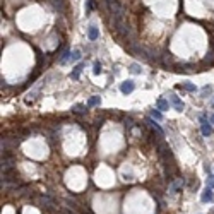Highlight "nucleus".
I'll use <instances>...</instances> for the list:
<instances>
[{"instance_id":"f257e3e1","label":"nucleus","mask_w":214,"mask_h":214,"mask_svg":"<svg viewBox=\"0 0 214 214\" xmlns=\"http://www.w3.org/2000/svg\"><path fill=\"white\" fill-rule=\"evenodd\" d=\"M168 100H170V103L175 106V110H177V111H183V108H185L183 103H182V100L175 94V92H171L170 96H168Z\"/></svg>"},{"instance_id":"f03ea898","label":"nucleus","mask_w":214,"mask_h":214,"mask_svg":"<svg viewBox=\"0 0 214 214\" xmlns=\"http://www.w3.org/2000/svg\"><path fill=\"white\" fill-rule=\"evenodd\" d=\"M134 89H135L134 81H125V82H122V86H120V91H122L123 94H130Z\"/></svg>"},{"instance_id":"7ed1b4c3","label":"nucleus","mask_w":214,"mask_h":214,"mask_svg":"<svg viewBox=\"0 0 214 214\" xmlns=\"http://www.w3.org/2000/svg\"><path fill=\"white\" fill-rule=\"evenodd\" d=\"M200 199H202V202H212V200H214V192H212V188H209V187H207L206 190L202 192Z\"/></svg>"},{"instance_id":"20e7f679","label":"nucleus","mask_w":214,"mask_h":214,"mask_svg":"<svg viewBox=\"0 0 214 214\" xmlns=\"http://www.w3.org/2000/svg\"><path fill=\"white\" fill-rule=\"evenodd\" d=\"M200 132H202V135H204V137L212 135L214 130H212V127L209 125V122H207V120H206V122H202V125H200Z\"/></svg>"},{"instance_id":"39448f33","label":"nucleus","mask_w":214,"mask_h":214,"mask_svg":"<svg viewBox=\"0 0 214 214\" xmlns=\"http://www.w3.org/2000/svg\"><path fill=\"white\" fill-rule=\"evenodd\" d=\"M88 38H89L91 41H94V40H98V38H100V31H98L96 26H89V29H88Z\"/></svg>"},{"instance_id":"423d86ee","label":"nucleus","mask_w":214,"mask_h":214,"mask_svg":"<svg viewBox=\"0 0 214 214\" xmlns=\"http://www.w3.org/2000/svg\"><path fill=\"white\" fill-rule=\"evenodd\" d=\"M82 69H84V65H82V63H79V65L75 67L72 72H70V79H72V81H77L79 75H81V72H82Z\"/></svg>"},{"instance_id":"0eeeda50","label":"nucleus","mask_w":214,"mask_h":214,"mask_svg":"<svg viewBox=\"0 0 214 214\" xmlns=\"http://www.w3.org/2000/svg\"><path fill=\"white\" fill-rule=\"evenodd\" d=\"M100 105H101V98L100 96H91L88 100V105H86V106L92 108V106H100Z\"/></svg>"},{"instance_id":"6e6552de","label":"nucleus","mask_w":214,"mask_h":214,"mask_svg":"<svg viewBox=\"0 0 214 214\" xmlns=\"http://www.w3.org/2000/svg\"><path fill=\"white\" fill-rule=\"evenodd\" d=\"M180 187H183V178H177V180H175L173 183H171L170 192H171V194H175V192H177V190H178Z\"/></svg>"},{"instance_id":"1a4fd4ad","label":"nucleus","mask_w":214,"mask_h":214,"mask_svg":"<svg viewBox=\"0 0 214 214\" xmlns=\"http://www.w3.org/2000/svg\"><path fill=\"white\" fill-rule=\"evenodd\" d=\"M156 105H158V110H161V111H165V110H168V108H170V101L165 100V98H159Z\"/></svg>"},{"instance_id":"9d476101","label":"nucleus","mask_w":214,"mask_h":214,"mask_svg":"<svg viewBox=\"0 0 214 214\" xmlns=\"http://www.w3.org/2000/svg\"><path fill=\"white\" fill-rule=\"evenodd\" d=\"M146 122H148V123H149V127H151V129H154V130H156V132H158V134H159V135H161V137H163V130H161V127H159V125H158V123H156V122H154V118H148V120H146Z\"/></svg>"},{"instance_id":"9b49d317","label":"nucleus","mask_w":214,"mask_h":214,"mask_svg":"<svg viewBox=\"0 0 214 214\" xmlns=\"http://www.w3.org/2000/svg\"><path fill=\"white\" fill-rule=\"evenodd\" d=\"M70 55H72V53H70V50H69V48H65V50L62 52V55H60V60H58V62H60V63H65L67 60L70 58Z\"/></svg>"},{"instance_id":"f8f14e48","label":"nucleus","mask_w":214,"mask_h":214,"mask_svg":"<svg viewBox=\"0 0 214 214\" xmlns=\"http://www.w3.org/2000/svg\"><path fill=\"white\" fill-rule=\"evenodd\" d=\"M84 105H75V106H72V111L74 113H77V115H84L86 113V110H84Z\"/></svg>"},{"instance_id":"ddd939ff","label":"nucleus","mask_w":214,"mask_h":214,"mask_svg":"<svg viewBox=\"0 0 214 214\" xmlns=\"http://www.w3.org/2000/svg\"><path fill=\"white\" fill-rule=\"evenodd\" d=\"M129 70L132 72V74H140V72H142L140 65H137V63H130V65H129Z\"/></svg>"},{"instance_id":"4468645a","label":"nucleus","mask_w":214,"mask_h":214,"mask_svg":"<svg viewBox=\"0 0 214 214\" xmlns=\"http://www.w3.org/2000/svg\"><path fill=\"white\" fill-rule=\"evenodd\" d=\"M81 57H82L81 50H74L72 55H70V60H72V62H77V60H81Z\"/></svg>"},{"instance_id":"2eb2a0df","label":"nucleus","mask_w":214,"mask_h":214,"mask_svg":"<svg viewBox=\"0 0 214 214\" xmlns=\"http://www.w3.org/2000/svg\"><path fill=\"white\" fill-rule=\"evenodd\" d=\"M151 118H154V120H161L163 118V115H161V111L156 108V110H151Z\"/></svg>"},{"instance_id":"dca6fc26","label":"nucleus","mask_w":214,"mask_h":214,"mask_svg":"<svg viewBox=\"0 0 214 214\" xmlns=\"http://www.w3.org/2000/svg\"><path fill=\"white\" fill-rule=\"evenodd\" d=\"M101 72H103V67H101V63H94V69H92V74H94V75H100Z\"/></svg>"},{"instance_id":"f3484780","label":"nucleus","mask_w":214,"mask_h":214,"mask_svg":"<svg viewBox=\"0 0 214 214\" xmlns=\"http://www.w3.org/2000/svg\"><path fill=\"white\" fill-rule=\"evenodd\" d=\"M183 89H187V91H190V92H195V86H194V84H190V82H185V84H183Z\"/></svg>"},{"instance_id":"a211bd4d","label":"nucleus","mask_w":214,"mask_h":214,"mask_svg":"<svg viewBox=\"0 0 214 214\" xmlns=\"http://www.w3.org/2000/svg\"><path fill=\"white\" fill-rule=\"evenodd\" d=\"M207 187L214 188V175H209V178H207Z\"/></svg>"},{"instance_id":"6ab92c4d","label":"nucleus","mask_w":214,"mask_h":214,"mask_svg":"<svg viewBox=\"0 0 214 214\" xmlns=\"http://www.w3.org/2000/svg\"><path fill=\"white\" fill-rule=\"evenodd\" d=\"M202 94H204V96H207V94H211V88H209V86H206V88L202 89Z\"/></svg>"},{"instance_id":"aec40b11","label":"nucleus","mask_w":214,"mask_h":214,"mask_svg":"<svg viewBox=\"0 0 214 214\" xmlns=\"http://www.w3.org/2000/svg\"><path fill=\"white\" fill-rule=\"evenodd\" d=\"M92 5H94V2H92V0H88V12L92 9Z\"/></svg>"},{"instance_id":"412c9836","label":"nucleus","mask_w":214,"mask_h":214,"mask_svg":"<svg viewBox=\"0 0 214 214\" xmlns=\"http://www.w3.org/2000/svg\"><path fill=\"white\" fill-rule=\"evenodd\" d=\"M211 123H214V113L211 115Z\"/></svg>"},{"instance_id":"4be33fe9","label":"nucleus","mask_w":214,"mask_h":214,"mask_svg":"<svg viewBox=\"0 0 214 214\" xmlns=\"http://www.w3.org/2000/svg\"><path fill=\"white\" fill-rule=\"evenodd\" d=\"M212 105H214V101H212Z\"/></svg>"}]
</instances>
